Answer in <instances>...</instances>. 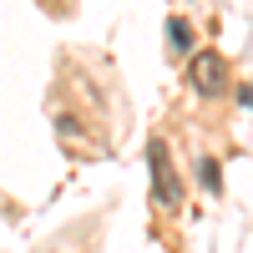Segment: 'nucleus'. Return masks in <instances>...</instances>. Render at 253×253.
Returning <instances> with one entry per match:
<instances>
[{
    "label": "nucleus",
    "instance_id": "f257e3e1",
    "mask_svg": "<svg viewBox=\"0 0 253 253\" xmlns=\"http://www.w3.org/2000/svg\"><path fill=\"white\" fill-rule=\"evenodd\" d=\"M147 167H152V198H157V208L177 213V208H182V182H177V172H172V152H167L162 137L147 142Z\"/></svg>",
    "mask_w": 253,
    "mask_h": 253
},
{
    "label": "nucleus",
    "instance_id": "f03ea898",
    "mask_svg": "<svg viewBox=\"0 0 253 253\" xmlns=\"http://www.w3.org/2000/svg\"><path fill=\"white\" fill-rule=\"evenodd\" d=\"M193 86H198L203 96H218V91L228 86V61H223L218 51H203V56H193Z\"/></svg>",
    "mask_w": 253,
    "mask_h": 253
},
{
    "label": "nucleus",
    "instance_id": "7ed1b4c3",
    "mask_svg": "<svg viewBox=\"0 0 253 253\" xmlns=\"http://www.w3.org/2000/svg\"><path fill=\"white\" fill-rule=\"evenodd\" d=\"M198 182H203L213 198L223 193V172H218V162H213V157H198Z\"/></svg>",
    "mask_w": 253,
    "mask_h": 253
},
{
    "label": "nucleus",
    "instance_id": "20e7f679",
    "mask_svg": "<svg viewBox=\"0 0 253 253\" xmlns=\"http://www.w3.org/2000/svg\"><path fill=\"white\" fill-rule=\"evenodd\" d=\"M167 36H172V51H193V26H187L182 15L167 20Z\"/></svg>",
    "mask_w": 253,
    "mask_h": 253
},
{
    "label": "nucleus",
    "instance_id": "39448f33",
    "mask_svg": "<svg viewBox=\"0 0 253 253\" xmlns=\"http://www.w3.org/2000/svg\"><path fill=\"white\" fill-rule=\"evenodd\" d=\"M238 101H243V107L253 112V81H248V86H238Z\"/></svg>",
    "mask_w": 253,
    "mask_h": 253
}]
</instances>
